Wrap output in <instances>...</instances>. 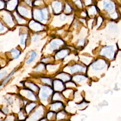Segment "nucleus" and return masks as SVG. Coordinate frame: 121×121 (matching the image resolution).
<instances>
[{"label":"nucleus","mask_w":121,"mask_h":121,"mask_svg":"<svg viewBox=\"0 0 121 121\" xmlns=\"http://www.w3.org/2000/svg\"><path fill=\"white\" fill-rule=\"evenodd\" d=\"M32 15L34 19L38 22L47 21L49 17V11L47 8L34 9Z\"/></svg>","instance_id":"obj_1"},{"label":"nucleus","mask_w":121,"mask_h":121,"mask_svg":"<svg viewBox=\"0 0 121 121\" xmlns=\"http://www.w3.org/2000/svg\"><path fill=\"white\" fill-rule=\"evenodd\" d=\"M100 53L101 56L109 60L113 59L115 56V50L112 45L103 47L101 49Z\"/></svg>","instance_id":"obj_2"},{"label":"nucleus","mask_w":121,"mask_h":121,"mask_svg":"<svg viewBox=\"0 0 121 121\" xmlns=\"http://www.w3.org/2000/svg\"><path fill=\"white\" fill-rule=\"evenodd\" d=\"M107 62L105 60L99 59L92 62L91 67L95 71H100L104 69L107 66Z\"/></svg>","instance_id":"obj_3"},{"label":"nucleus","mask_w":121,"mask_h":121,"mask_svg":"<svg viewBox=\"0 0 121 121\" xmlns=\"http://www.w3.org/2000/svg\"><path fill=\"white\" fill-rule=\"evenodd\" d=\"M53 93V90L50 86H43L41 90L39 93V98L43 101H46L49 97V95Z\"/></svg>","instance_id":"obj_4"},{"label":"nucleus","mask_w":121,"mask_h":121,"mask_svg":"<svg viewBox=\"0 0 121 121\" xmlns=\"http://www.w3.org/2000/svg\"><path fill=\"white\" fill-rule=\"evenodd\" d=\"M2 19L5 23L10 27H12L15 25L13 17L12 15L7 11L3 10L1 12Z\"/></svg>","instance_id":"obj_5"},{"label":"nucleus","mask_w":121,"mask_h":121,"mask_svg":"<svg viewBox=\"0 0 121 121\" xmlns=\"http://www.w3.org/2000/svg\"><path fill=\"white\" fill-rule=\"evenodd\" d=\"M64 44V41L60 39H54L52 40L48 44V50L49 52H54L58 50L60 47Z\"/></svg>","instance_id":"obj_6"},{"label":"nucleus","mask_w":121,"mask_h":121,"mask_svg":"<svg viewBox=\"0 0 121 121\" xmlns=\"http://www.w3.org/2000/svg\"><path fill=\"white\" fill-rule=\"evenodd\" d=\"M103 4L104 9L105 11L109 12L110 14L115 11L114 10L115 4L114 2H113L111 0H104Z\"/></svg>","instance_id":"obj_7"},{"label":"nucleus","mask_w":121,"mask_h":121,"mask_svg":"<svg viewBox=\"0 0 121 121\" xmlns=\"http://www.w3.org/2000/svg\"><path fill=\"white\" fill-rule=\"evenodd\" d=\"M28 26L31 30L35 32L40 31L44 29V26L43 24L35 20H31Z\"/></svg>","instance_id":"obj_8"},{"label":"nucleus","mask_w":121,"mask_h":121,"mask_svg":"<svg viewBox=\"0 0 121 121\" xmlns=\"http://www.w3.org/2000/svg\"><path fill=\"white\" fill-rule=\"evenodd\" d=\"M69 70L71 74L77 72H85L86 69V67L79 64H75L69 67Z\"/></svg>","instance_id":"obj_9"},{"label":"nucleus","mask_w":121,"mask_h":121,"mask_svg":"<svg viewBox=\"0 0 121 121\" xmlns=\"http://www.w3.org/2000/svg\"><path fill=\"white\" fill-rule=\"evenodd\" d=\"M17 12L22 17H31V13L30 10L24 6H19L17 7Z\"/></svg>","instance_id":"obj_10"},{"label":"nucleus","mask_w":121,"mask_h":121,"mask_svg":"<svg viewBox=\"0 0 121 121\" xmlns=\"http://www.w3.org/2000/svg\"><path fill=\"white\" fill-rule=\"evenodd\" d=\"M52 7L53 12L56 14H60L63 8V5L61 2L59 0H56L52 3Z\"/></svg>","instance_id":"obj_11"},{"label":"nucleus","mask_w":121,"mask_h":121,"mask_svg":"<svg viewBox=\"0 0 121 121\" xmlns=\"http://www.w3.org/2000/svg\"><path fill=\"white\" fill-rule=\"evenodd\" d=\"M20 94L25 96L27 99L32 101H36L37 100L36 95L32 92V91L27 89H23L20 91Z\"/></svg>","instance_id":"obj_12"},{"label":"nucleus","mask_w":121,"mask_h":121,"mask_svg":"<svg viewBox=\"0 0 121 121\" xmlns=\"http://www.w3.org/2000/svg\"><path fill=\"white\" fill-rule=\"evenodd\" d=\"M52 86L54 90L56 91H61L65 88L63 82L60 79L54 80L52 82Z\"/></svg>","instance_id":"obj_13"},{"label":"nucleus","mask_w":121,"mask_h":121,"mask_svg":"<svg viewBox=\"0 0 121 121\" xmlns=\"http://www.w3.org/2000/svg\"><path fill=\"white\" fill-rule=\"evenodd\" d=\"M69 50L68 49H61L56 52L55 54V57L57 59H63L69 55Z\"/></svg>","instance_id":"obj_14"},{"label":"nucleus","mask_w":121,"mask_h":121,"mask_svg":"<svg viewBox=\"0 0 121 121\" xmlns=\"http://www.w3.org/2000/svg\"><path fill=\"white\" fill-rule=\"evenodd\" d=\"M18 0H9L6 3V9L8 10H14L17 7Z\"/></svg>","instance_id":"obj_15"},{"label":"nucleus","mask_w":121,"mask_h":121,"mask_svg":"<svg viewBox=\"0 0 121 121\" xmlns=\"http://www.w3.org/2000/svg\"><path fill=\"white\" fill-rule=\"evenodd\" d=\"M43 109L39 108L28 119L27 121H36L43 114Z\"/></svg>","instance_id":"obj_16"},{"label":"nucleus","mask_w":121,"mask_h":121,"mask_svg":"<svg viewBox=\"0 0 121 121\" xmlns=\"http://www.w3.org/2000/svg\"><path fill=\"white\" fill-rule=\"evenodd\" d=\"M56 78L63 81H68L70 80L71 78V77L69 74L65 72L60 73L57 75Z\"/></svg>","instance_id":"obj_17"},{"label":"nucleus","mask_w":121,"mask_h":121,"mask_svg":"<svg viewBox=\"0 0 121 121\" xmlns=\"http://www.w3.org/2000/svg\"><path fill=\"white\" fill-rule=\"evenodd\" d=\"M10 52L12 58L14 59H18L21 55V51L17 48L12 49L11 50H10Z\"/></svg>","instance_id":"obj_18"},{"label":"nucleus","mask_w":121,"mask_h":121,"mask_svg":"<svg viewBox=\"0 0 121 121\" xmlns=\"http://www.w3.org/2000/svg\"><path fill=\"white\" fill-rule=\"evenodd\" d=\"M86 77L82 75H76L72 77V79L77 83H79L86 79Z\"/></svg>","instance_id":"obj_19"},{"label":"nucleus","mask_w":121,"mask_h":121,"mask_svg":"<svg viewBox=\"0 0 121 121\" xmlns=\"http://www.w3.org/2000/svg\"><path fill=\"white\" fill-rule=\"evenodd\" d=\"M80 60L84 64L88 65L91 63L92 60V58L88 56L82 55L80 56Z\"/></svg>","instance_id":"obj_20"},{"label":"nucleus","mask_w":121,"mask_h":121,"mask_svg":"<svg viewBox=\"0 0 121 121\" xmlns=\"http://www.w3.org/2000/svg\"><path fill=\"white\" fill-rule=\"evenodd\" d=\"M63 106V104L60 102H57L53 103L51 105V109L52 111H57L61 108Z\"/></svg>","instance_id":"obj_21"},{"label":"nucleus","mask_w":121,"mask_h":121,"mask_svg":"<svg viewBox=\"0 0 121 121\" xmlns=\"http://www.w3.org/2000/svg\"><path fill=\"white\" fill-rule=\"evenodd\" d=\"M14 16L15 17L18 23V24H24L26 23V20L25 19L22 17H21L18 13L17 12H16L14 13Z\"/></svg>","instance_id":"obj_22"},{"label":"nucleus","mask_w":121,"mask_h":121,"mask_svg":"<svg viewBox=\"0 0 121 121\" xmlns=\"http://www.w3.org/2000/svg\"><path fill=\"white\" fill-rule=\"evenodd\" d=\"M36 103L33 102L26 105L25 107V111L26 112V113L28 114L29 113L32 111V110L36 106Z\"/></svg>","instance_id":"obj_23"},{"label":"nucleus","mask_w":121,"mask_h":121,"mask_svg":"<svg viewBox=\"0 0 121 121\" xmlns=\"http://www.w3.org/2000/svg\"><path fill=\"white\" fill-rule=\"evenodd\" d=\"M26 85L28 88H29L33 91L36 92L38 90V87L35 84L32 82H27L26 83Z\"/></svg>","instance_id":"obj_24"},{"label":"nucleus","mask_w":121,"mask_h":121,"mask_svg":"<svg viewBox=\"0 0 121 121\" xmlns=\"http://www.w3.org/2000/svg\"><path fill=\"white\" fill-rule=\"evenodd\" d=\"M28 37V35L27 34H22L20 35V44L22 46H26V42L27 40V38Z\"/></svg>","instance_id":"obj_25"},{"label":"nucleus","mask_w":121,"mask_h":121,"mask_svg":"<svg viewBox=\"0 0 121 121\" xmlns=\"http://www.w3.org/2000/svg\"><path fill=\"white\" fill-rule=\"evenodd\" d=\"M97 12V9L96 7L94 5L90 6L88 10H87V13L90 15H95Z\"/></svg>","instance_id":"obj_26"},{"label":"nucleus","mask_w":121,"mask_h":121,"mask_svg":"<svg viewBox=\"0 0 121 121\" xmlns=\"http://www.w3.org/2000/svg\"><path fill=\"white\" fill-rule=\"evenodd\" d=\"M58 65L55 64H48L46 66V69L49 72H53L55 71L58 68Z\"/></svg>","instance_id":"obj_27"},{"label":"nucleus","mask_w":121,"mask_h":121,"mask_svg":"<svg viewBox=\"0 0 121 121\" xmlns=\"http://www.w3.org/2000/svg\"><path fill=\"white\" fill-rule=\"evenodd\" d=\"M36 56H37V54L36 52L35 51H33L31 54V57L26 61V64L31 63L32 61L34 60L36 58Z\"/></svg>","instance_id":"obj_28"},{"label":"nucleus","mask_w":121,"mask_h":121,"mask_svg":"<svg viewBox=\"0 0 121 121\" xmlns=\"http://www.w3.org/2000/svg\"><path fill=\"white\" fill-rule=\"evenodd\" d=\"M16 120V117L14 114H11L6 116L5 119L2 121H15Z\"/></svg>","instance_id":"obj_29"},{"label":"nucleus","mask_w":121,"mask_h":121,"mask_svg":"<svg viewBox=\"0 0 121 121\" xmlns=\"http://www.w3.org/2000/svg\"><path fill=\"white\" fill-rule=\"evenodd\" d=\"M45 69V66L43 63H39L36 67L35 70L38 72H41L43 71Z\"/></svg>","instance_id":"obj_30"},{"label":"nucleus","mask_w":121,"mask_h":121,"mask_svg":"<svg viewBox=\"0 0 121 121\" xmlns=\"http://www.w3.org/2000/svg\"><path fill=\"white\" fill-rule=\"evenodd\" d=\"M5 99L6 103L9 105H11L14 103V99L11 96H7Z\"/></svg>","instance_id":"obj_31"},{"label":"nucleus","mask_w":121,"mask_h":121,"mask_svg":"<svg viewBox=\"0 0 121 121\" xmlns=\"http://www.w3.org/2000/svg\"><path fill=\"white\" fill-rule=\"evenodd\" d=\"M41 81L46 84H48L50 85H51L52 84V80L51 78H41Z\"/></svg>","instance_id":"obj_32"},{"label":"nucleus","mask_w":121,"mask_h":121,"mask_svg":"<svg viewBox=\"0 0 121 121\" xmlns=\"http://www.w3.org/2000/svg\"><path fill=\"white\" fill-rule=\"evenodd\" d=\"M65 113L62 112H60L57 114L56 119L57 120H60L64 119L65 118Z\"/></svg>","instance_id":"obj_33"},{"label":"nucleus","mask_w":121,"mask_h":121,"mask_svg":"<svg viewBox=\"0 0 121 121\" xmlns=\"http://www.w3.org/2000/svg\"><path fill=\"white\" fill-rule=\"evenodd\" d=\"M62 99V97L61 95L59 93H55L52 97V100L54 101L61 100Z\"/></svg>","instance_id":"obj_34"},{"label":"nucleus","mask_w":121,"mask_h":121,"mask_svg":"<svg viewBox=\"0 0 121 121\" xmlns=\"http://www.w3.org/2000/svg\"><path fill=\"white\" fill-rule=\"evenodd\" d=\"M1 112L5 114H8L9 112V108L7 106H3L1 108Z\"/></svg>","instance_id":"obj_35"},{"label":"nucleus","mask_w":121,"mask_h":121,"mask_svg":"<svg viewBox=\"0 0 121 121\" xmlns=\"http://www.w3.org/2000/svg\"><path fill=\"white\" fill-rule=\"evenodd\" d=\"M64 10L67 13H71V12L72 11V8L70 7V6L68 4L66 3L65 5V7H64Z\"/></svg>","instance_id":"obj_36"},{"label":"nucleus","mask_w":121,"mask_h":121,"mask_svg":"<svg viewBox=\"0 0 121 121\" xmlns=\"http://www.w3.org/2000/svg\"><path fill=\"white\" fill-rule=\"evenodd\" d=\"M18 119L20 120H23L26 118V116L24 112L23 111H20L18 113Z\"/></svg>","instance_id":"obj_37"},{"label":"nucleus","mask_w":121,"mask_h":121,"mask_svg":"<svg viewBox=\"0 0 121 121\" xmlns=\"http://www.w3.org/2000/svg\"><path fill=\"white\" fill-rule=\"evenodd\" d=\"M7 30V28L2 24L0 21V33H3Z\"/></svg>","instance_id":"obj_38"},{"label":"nucleus","mask_w":121,"mask_h":121,"mask_svg":"<svg viewBox=\"0 0 121 121\" xmlns=\"http://www.w3.org/2000/svg\"><path fill=\"white\" fill-rule=\"evenodd\" d=\"M72 92V90L71 89H68L67 90H65V91L63 92L64 95H65V96L66 97H68L70 95Z\"/></svg>","instance_id":"obj_39"},{"label":"nucleus","mask_w":121,"mask_h":121,"mask_svg":"<svg viewBox=\"0 0 121 121\" xmlns=\"http://www.w3.org/2000/svg\"><path fill=\"white\" fill-rule=\"evenodd\" d=\"M67 16L66 14H61L60 17H59V18H60V20L61 21V22L63 21H65L67 18Z\"/></svg>","instance_id":"obj_40"},{"label":"nucleus","mask_w":121,"mask_h":121,"mask_svg":"<svg viewBox=\"0 0 121 121\" xmlns=\"http://www.w3.org/2000/svg\"><path fill=\"white\" fill-rule=\"evenodd\" d=\"M103 17H98L97 18V21H96V25L98 26H101V24L103 22Z\"/></svg>","instance_id":"obj_41"},{"label":"nucleus","mask_w":121,"mask_h":121,"mask_svg":"<svg viewBox=\"0 0 121 121\" xmlns=\"http://www.w3.org/2000/svg\"><path fill=\"white\" fill-rule=\"evenodd\" d=\"M7 74V72L6 71H3L0 72V81L6 76Z\"/></svg>","instance_id":"obj_42"},{"label":"nucleus","mask_w":121,"mask_h":121,"mask_svg":"<svg viewBox=\"0 0 121 121\" xmlns=\"http://www.w3.org/2000/svg\"><path fill=\"white\" fill-rule=\"evenodd\" d=\"M85 44V41L84 39H80L78 43V45L79 46H83Z\"/></svg>","instance_id":"obj_43"},{"label":"nucleus","mask_w":121,"mask_h":121,"mask_svg":"<svg viewBox=\"0 0 121 121\" xmlns=\"http://www.w3.org/2000/svg\"><path fill=\"white\" fill-rule=\"evenodd\" d=\"M66 87H75L76 86V84L72 82H67L66 84Z\"/></svg>","instance_id":"obj_44"},{"label":"nucleus","mask_w":121,"mask_h":121,"mask_svg":"<svg viewBox=\"0 0 121 121\" xmlns=\"http://www.w3.org/2000/svg\"><path fill=\"white\" fill-rule=\"evenodd\" d=\"M76 5L79 8L82 7V3L80 0H76L75 2Z\"/></svg>","instance_id":"obj_45"},{"label":"nucleus","mask_w":121,"mask_h":121,"mask_svg":"<svg viewBox=\"0 0 121 121\" xmlns=\"http://www.w3.org/2000/svg\"><path fill=\"white\" fill-rule=\"evenodd\" d=\"M5 7V2L3 0H0V10H2Z\"/></svg>","instance_id":"obj_46"},{"label":"nucleus","mask_w":121,"mask_h":121,"mask_svg":"<svg viewBox=\"0 0 121 121\" xmlns=\"http://www.w3.org/2000/svg\"><path fill=\"white\" fill-rule=\"evenodd\" d=\"M109 28L112 30L113 31H115L116 30H117V26H116L113 24V23H112V24H109Z\"/></svg>","instance_id":"obj_47"},{"label":"nucleus","mask_w":121,"mask_h":121,"mask_svg":"<svg viewBox=\"0 0 121 121\" xmlns=\"http://www.w3.org/2000/svg\"><path fill=\"white\" fill-rule=\"evenodd\" d=\"M40 37V35H35V36H33V38H32V41H33L34 42H35L38 41V40L39 39Z\"/></svg>","instance_id":"obj_48"},{"label":"nucleus","mask_w":121,"mask_h":121,"mask_svg":"<svg viewBox=\"0 0 121 121\" xmlns=\"http://www.w3.org/2000/svg\"><path fill=\"white\" fill-rule=\"evenodd\" d=\"M50 60H51L50 57H46V58H43L41 60V61L42 63H48Z\"/></svg>","instance_id":"obj_49"},{"label":"nucleus","mask_w":121,"mask_h":121,"mask_svg":"<svg viewBox=\"0 0 121 121\" xmlns=\"http://www.w3.org/2000/svg\"><path fill=\"white\" fill-rule=\"evenodd\" d=\"M42 0H35L34 2V5L35 6H39L42 4Z\"/></svg>","instance_id":"obj_50"},{"label":"nucleus","mask_w":121,"mask_h":121,"mask_svg":"<svg viewBox=\"0 0 121 121\" xmlns=\"http://www.w3.org/2000/svg\"><path fill=\"white\" fill-rule=\"evenodd\" d=\"M53 112H50L48 113L47 115V117L48 119H51L52 117V116H53Z\"/></svg>","instance_id":"obj_51"},{"label":"nucleus","mask_w":121,"mask_h":121,"mask_svg":"<svg viewBox=\"0 0 121 121\" xmlns=\"http://www.w3.org/2000/svg\"><path fill=\"white\" fill-rule=\"evenodd\" d=\"M92 2V0H85V5L86 6H88L91 4Z\"/></svg>","instance_id":"obj_52"},{"label":"nucleus","mask_w":121,"mask_h":121,"mask_svg":"<svg viewBox=\"0 0 121 121\" xmlns=\"http://www.w3.org/2000/svg\"><path fill=\"white\" fill-rule=\"evenodd\" d=\"M25 2L29 6H31L32 5V1L31 0H24Z\"/></svg>","instance_id":"obj_53"},{"label":"nucleus","mask_w":121,"mask_h":121,"mask_svg":"<svg viewBox=\"0 0 121 121\" xmlns=\"http://www.w3.org/2000/svg\"><path fill=\"white\" fill-rule=\"evenodd\" d=\"M40 121H46V119L43 118V119H42V120H41Z\"/></svg>","instance_id":"obj_54"},{"label":"nucleus","mask_w":121,"mask_h":121,"mask_svg":"<svg viewBox=\"0 0 121 121\" xmlns=\"http://www.w3.org/2000/svg\"></svg>","instance_id":"obj_55"}]
</instances>
